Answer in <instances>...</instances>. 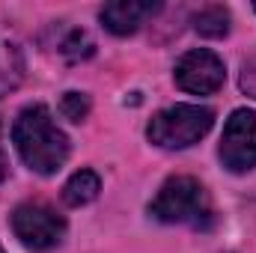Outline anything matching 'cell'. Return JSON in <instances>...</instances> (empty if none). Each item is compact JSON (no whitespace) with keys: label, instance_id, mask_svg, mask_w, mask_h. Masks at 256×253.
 Here are the masks:
<instances>
[{"label":"cell","instance_id":"cell-1","mask_svg":"<svg viewBox=\"0 0 256 253\" xmlns=\"http://www.w3.org/2000/svg\"><path fill=\"white\" fill-rule=\"evenodd\" d=\"M12 143H15L21 161L39 176L57 173L68 158V137L54 122V116L45 104H30L15 116Z\"/></svg>","mask_w":256,"mask_h":253},{"label":"cell","instance_id":"cell-2","mask_svg":"<svg viewBox=\"0 0 256 253\" xmlns=\"http://www.w3.org/2000/svg\"><path fill=\"white\" fill-rule=\"evenodd\" d=\"M214 126V110L202 104H173L158 110L149 126L146 137L161 149H188L200 143Z\"/></svg>","mask_w":256,"mask_h":253},{"label":"cell","instance_id":"cell-3","mask_svg":"<svg viewBox=\"0 0 256 253\" xmlns=\"http://www.w3.org/2000/svg\"><path fill=\"white\" fill-rule=\"evenodd\" d=\"M149 214L161 224H194L200 226L202 220L212 218V202L206 188L194 176H170L155 200L149 202Z\"/></svg>","mask_w":256,"mask_h":253},{"label":"cell","instance_id":"cell-4","mask_svg":"<svg viewBox=\"0 0 256 253\" xmlns=\"http://www.w3.org/2000/svg\"><path fill=\"white\" fill-rule=\"evenodd\" d=\"M12 232L30 250H51L63 242L66 220L45 202H24L12 212Z\"/></svg>","mask_w":256,"mask_h":253},{"label":"cell","instance_id":"cell-5","mask_svg":"<svg viewBox=\"0 0 256 253\" xmlns=\"http://www.w3.org/2000/svg\"><path fill=\"white\" fill-rule=\"evenodd\" d=\"M220 161L226 170L232 173H248L256 167V114L248 108H238L230 114L224 137H220V149H218Z\"/></svg>","mask_w":256,"mask_h":253},{"label":"cell","instance_id":"cell-6","mask_svg":"<svg viewBox=\"0 0 256 253\" xmlns=\"http://www.w3.org/2000/svg\"><path fill=\"white\" fill-rule=\"evenodd\" d=\"M173 78H176V86L191 92V96H212V92H218L224 86L226 66H224V60L214 51L196 48V51H188L176 63Z\"/></svg>","mask_w":256,"mask_h":253},{"label":"cell","instance_id":"cell-7","mask_svg":"<svg viewBox=\"0 0 256 253\" xmlns=\"http://www.w3.org/2000/svg\"><path fill=\"white\" fill-rule=\"evenodd\" d=\"M155 12H158V3H146V0H116V3L102 6L98 18H102L104 30H110L114 36H131Z\"/></svg>","mask_w":256,"mask_h":253},{"label":"cell","instance_id":"cell-8","mask_svg":"<svg viewBox=\"0 0 256 253\" xmlns=\"http://www.w3.org/2000/svg\"><path fill=\"white\" fill-rule=\"evenodd\" d=\"M102 190V179L92 170H78L68 182L63 185V202L72 208H80L86 202H92Z\"/></svg>","mask_w":256,"mask_h":253},{"label":"cell","instance_id":"cell-9","mask_svg":"<svg viewBox=\"0 0 256 253\" xmlns=\"http://www.w3.org/2000/svg\"><path fill=\"white\" fill-rule=\"evenodd\" d=\"M194 30L206 39H220L230 33V12L224 6H206L194 15Z\"/></svg>","mask_w":256,"mask_h":253},{"label":"cell","instance_id":"cell-10","mask_svg":"<svg viewBox=\"0 0 256 253\" xmlns=\"http://www.w3.org/2000/svg\"><path fill=\"white\" fill-rule=\"evenodd\" d=\"M92 51H96V45L84 30H72L60 42V54H66L68 60H86V57H92Z\"/></svg>","mask_w":256,"mask_h":253},{"label":"cell","instance_id":"cell-11","mask_svg":"<svg viewBox=\"0 0 256 253\" xmlns=\"http://www.w3.org/2000/svg\"><path fill=\"white\" fill-rule=\"evenodd\" d=\"M90 96L86 92H66L63 98H60V114H63L68 122H84L86 116H90Z\"/></svg>","mask_w":256,"mask_h":253},{"label":"cell","instance_id":"cell-12","mask_svg":"<svg viewBox=\"0 0 256 253\" xmlns=\"http://www.w3.org/2000/svg\"><path fill=\"white\" fill-rule=\"evenodd\" d=\"M242 86H244L248 92H254V96H256V60H254V63H244V72H242Z\"/></svg>","mask_w":256,"mask_h":253},{"label":"cell","instance_id":"cell-13","mask_svg":"<svg viewBox=\"0 0 256 253\" xmlns=\"http://www.w3.org/2000/svg\"><path fill=\"white\" fill-rule=\"evenodd\" d=\"M6 173H9V164H6V155H3V143H0V182L6 179Z\"/></svg>","mask_w":256,"mask_h":253},{"label":"cell","instance_id":"cell-14","mask_svg":"<svg viewBox=\"0 0 256 253\" xmlns=\"http://www.w3.org/2000/svg\"><path fill=\"white\" fill-rule=\"evenodd\" d=\"M3 86H6V78H3V72H0V90H3Z\"/></svg>","mask_w":256,"mask_h":253},{"label":"cell","instance_id":"cell-15","mask_svg":"<svg viewBox=\"0 0 256 253\" xmlns=\"http://www.w3.org/2000/svg\"><path fill=\"white\" fill-rule=\"evenodd\" d=\"M0 253H3V248H0Z\"/></svg>","mask_w":256,"mask_h":253},{"label":"cell","instance_id":"cell-16","mask_svg":"<svg viewBox=\"0 0 256 253\" xmlns=\"http://www.w3.org/2000/svg\"><path fill=\"white\" fill-rule=\"evenodd\" d=\"M254 9H256V3H254Z\"/></svg>","mask_w":256,"mask_h":253}]
</instances>
